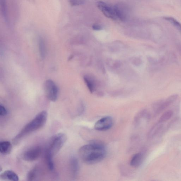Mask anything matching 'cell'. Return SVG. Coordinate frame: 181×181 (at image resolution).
<instances>
[{
    "mask_svg": "<svg viewBox=\"0 0 181 181\" xmlns=\"http://www.w3.org/2000/svg\"><path fill=\"white\" fill-rule=\"evenodd\" d=\"M81 159L85 164H92L102 161L106 154L104 145L98 142H92L90 144L81 147L79 151Z\"/></svg>",
    "mask_w": 181,
    "mask_h": 181,
    "instance_id": "1",
    "label": "cell"
},
{
    "mask_svg": "<svg viewBox=\"0 0 181 181\" xmlns=\"http://www.w3.org/2000/svg\"><path fill=\"white\" fill-rule=\"evenodd\" d=\"M47 118L48 113L46 111L41 112L24 127L14 138L15 141H17L28 134L41 129L45 124Z\"/></svg>",
    "mask_w": 181,
    "mask_h": 181,
    "instance_id": "2",
    "label": "cell"
},
{
    "mask_svg": "<svg viewBox=\"0 0 181 181\" xmlns=\"http://www.w3.org/2000/svg\"><path fill=\"white\" fill-rule=\"evenodd\" d=\"M66 140L67 136L64 133H59L55 135L51 140L46 154L53 157L61 149Z\"/></svg>",
    "mask_w": 181,
    "mask_h": 181,
    "instance_id": "3",
    "label": "cell"
},
{
    "mask_svg": "<svg viewBox=\"0 0 181 181\" xmlns=\"http://www.w3.org/2000/svg\"><path fill=\"white\" fill-rule=\"evenodd\" d=\"M44 90L46 97L50 101H55L58 98V89L53 81L47 80L44 84Z\"/></svg>",
    "mask_w": 181,
    "mask_h": 181,
    "instance_id": "4",
    "label": "cell"
},
{
    "mask_svg": "<svg viewBox=\"0 0 181 181\" xmlns=\"http://www.w3.org/2000/svg\"><path fill=\"white\" fill-rule=\"evenodd\" d=\"M97 5L98 9L106 17L114 20L117 19L114 7H112L101 1L98 2L97 3Z\"/></svg>",
    "mask_w": 181,
    "mask_h": 181,
    "instance_id": "5",
    "label": "cell"
},
{
    "mask_svg": "<svg viewBox=\"0 0 181 181\" xmlns=\"http://www.w3.org/2000/svg\"><path fill=\"white\" fill-rule=\"evenodd\" d=\"M178 97V95H171L165 100L161 101L156 103L154 106V112L156 114H159L161 113L169 106L173 103L177 98Z\"/></svg>",
    "mask_w": 181,
    "mask_h": 181,
    "instance_id": "6",
    "label": "cell"
},
{
    "mask_svg": "<svg viewBox=\"0 0 181 181\" xmlns=\"http://www.w3.org/2000/svg\"><path fill=\"white\" fill-rule=\"evenodd\" d=\"M42 150L39 146L31 148L24 153L23 158L26 161L32 162L37 160L42 154Z\"/></svg>",
    "mask_w": 181,
    "mask_h": 181,
    "instance_id": "7",
    "label": "cell"
},
{
    "mask_svg": "<svg viewBox=\"0 0 181 181\" xmlns=\"http://www.w3.org/2000/svg\"><path fill=\"white\" fill-rule=\"evenodd\" d=\"M113 125V120L110 117H106L99 120L95 123V128L97 131H105L111 129Z\"/></svg>",
    "mask_w": 181,
    "mask_h": 181,
    "instance_id": "8",
    "label": "cell"
},
{
    "mask_svg": "<svg viewBox=\"0 0 181 181\" xmlns=\"http://www.w3.org/2000/svg\"><path fill=\"white\" fill-rule=\"evenodd\" d=\"M0 178L3 180H9L12 181H18L19 180V178L15 172L11 170L5 171L2 173Z\"/></svg>",
    "mask_w": 181,
    "mask_h": 181,
    "instance_id": "9",
    "label": "cell"
},
{
    "mask_svg": "<svg viewBox=\"0 0 181 181\" xmlns=\"http://www.w3.org/2000/svg\"><path fill=\"white\" fill-rule=\"evenodd\" d=\"M116 15L117 18L122 21H125L126 19V12L123 6L116 5L114 6Z\"/></svg>",
    "mask_w": 181,
    "mask_h": 181,
    "instance_id": "10",
    "label": "cell"
},
{
    "mask_svg": "<svg viewBox=\"0 0 181 181\" xmlns=\"http://www.w3.org/2000/svg\"><path fill=\"white\" fill-rule=\"evenodd\" d=\"M71 172L74 178H76L79 171V162L77 158L73 156L71 158L70 161Z\"/></svg>",
    "mask_w": 181,
    "mask_h": 181,
    "instance_id": "11",
    "label": "cell"
},
{
    "mask_svg": "<svg viewBox=\"0 0 181 181\" xmlns=\"http://www.w3.org/2000/svg\"><path fill=\"white\" fill-rule=\"evenodd\" d=\"M12 150L11 144L9 142L4 141L0 143V152L4 155L11 153Z\"/></svg>",
    "mask_w": 181,
    "mask_h": 181,
    "instance_id": "12",
    "label": "cell"
},
{
    "mask_svg": "<svg viewBox=\"0 0 181 181\" xmlns=\"http://www.w3.org/2000/svg\"><path fill=\"white\" fill-rule=\"evenodd\" d=\"M143 154L142 153H138L134 155L132 158L130 164L134 167H139L143 161Z\"/></svg>",
    "mask_w": 181,
    "mask_h": 181,
    "instance_id": "13",
    "label": "cell"
},
{
    "mask_svg": "<svg viewBox=\"0 0 181 181\" xmlns=\"http://www.w3.org/2000/svg\"><path fill=\"white\" fill-rule=\"evenodd\" d=\"M162 123L158 122V123H156L151 128L148 134V138L153 137L158 133L163 126Z\"/></svg>",
    "mask_w": 181,
    "mask_h": 181,
    "instance_id": "14",
    "label": "cell"
},
{
    "mask_svg": "<svg viewBox=\"0 0 181 181\" xmlns=\"http://www.w3.org/2000/svg\"><path fill=\"white\" fill-rule=\"evenodd\" d=\"M84 80L89 91L91 92L92 93L95 89V84L93 79H91L90 77L86 76L84 77Z\"/></svg>",
    "mask_w": 181,
    "mask_h": 181,
    "instance_id": "15",
    "label": "cell"
},
{
    "mask_svg": "<svg viewBox=\"0 0 181 181\" xmlns=\"http://www.w3.org/2000/svg\"><path fill=\"white\" fill-rule=\"evenodd\" d=\"M173 115V112L171 111H168L165 112L160 117L158 122L163 123L170 119Z\"/></svg>",
    "mask_w": 181,
    "mask_h": 181,
    "instance_id": "16",
    "label": "cell"
},
{
    "mask_svg": "<svg viewBox=\"0 0 181 181\" xmlns=\"http://www.w3.org/2000/svg\"><path fill=\"white\" fill-rule=\"evenodd\" d=\"M37 169L36 168H34L30 170L28 174V180L32 181L35 180L37 177Z\"/></svg>",
    "mask_w": 181,
    "mask_h": 181,
    "instance_id": "17",
    "label": "cell"
},
{
    "mask_svg": "<svg viewBox=\"0 0 181 181\" xmlns=\"http://www.w3.org/2000/svg\"><path fill=\"white\" fill-rule=\"evenodd\" d=\"M52 156L47 154H46V158L47 164L49 169L52 171L54 168V164L53 161Z\"/></svg>",
    "mask_w": 181,
    "mask_h": 181,
    "instance_id": "18",
    "label": "cell"
},
{
    "mask_svg": "<svg viewBox=\"0 0 181 181\" xmlns=\"http://www.w3.org/2000/svg\"><path fill=\"white\" fill-rule=\"evenodd\" d=\"M1 5L2 14L6 21H7V14L6 0H1Z\"/></svg>",
    "mask_w": 181,
    "mask_h": 181,
    "instance_id": "19",
    "label": "cell"
},
{
    "mask_svg": "<svg viewBox=\"0 0 181 181\" xmlns=\"http://www.w3.org/2000/svg\"><path fill=\"white\" fill-rule=\"evenodd\" d=\"M164 19L169 22H170V23L173 24L174 26H175L181 32V24L180 23H179L178 21H177L176 20L174 19L173 18L171 17H164Z\"/></svg>",
    "mask_w": 181,
    "mask_h": 181,
    "instance_id": "20",
    "label": "cell"
},
{
    "mask_svg": "<svg viewBox=\"0 0 181 181\" xmlns=\"http://www.w3.org/2000/svg\"><path fill=\"white\" fill-rule=\"evenodd\" d=\"M68 1L70 5L73 6L83 5L85 3V0H68Z\"/></svg>",
    "mask_w": 181,
    "mask_h": 181,
    "instance_id": "21",
    "label": "cell"
},
{
    "mask_svg": "<svg viewBox=\"0 0 181 181\" xmlns=\"http://www.w3.org/2000/svg\"><path fill=\"white\" fill-rule=\"evenodd\" d=\"M39 49L41 55L42 57H43L45 54V49L44 42L42 40L40 41Z\"/></svg>",
    "mask_w": 181,
    "mask_h": 181,
    "instance_id": "22",
    "label": "cell"
},
{
    "mask_svg": "<svg viewBox=\"0 0 181 181\" xmlns=\"http://www.w3.org/2000/svg\"><path fill=\"white\" fill-rule=\"evenodd\" d=\"M8 113L7 110L3 105H0V115L1 117L5 116Z\"/></svg>",
    "mask_w": 181,
    "mask_h": 181,
    "instance_id": "23",
    "label": "cell"
},
{
    "mask_svg": "<svg viewBox=\"0 0 181 181\" xmlns=\"http://www.w3.org/2000/svg\"><path fill=\"white\" fill-rule=\"evenodd\" d=\"M92 29L95 30H99L102 29V28L99 25L95 24L92 26Z\"/></svg>",
    "mask_w": 181,
    "mask_h": 181,
    "instance_id": "24",
    "label": "cell"
},
{
    "mask_svg": "<svg viewBox=\"0 0 181 181\" xmlns=\"http://www.w3.org/2000/svg\"><path fill=\"white\" fill-rule=\"evenodd\" d=\"M140 61H141L140 60L138 59L137 58L135 61H134V63H135V64H140Z\"/></svg>",
    "mask_w": 181,
    "mask_h": 181,
    "instance_id": "25",
    "label": "cell"
}]
</instances>
